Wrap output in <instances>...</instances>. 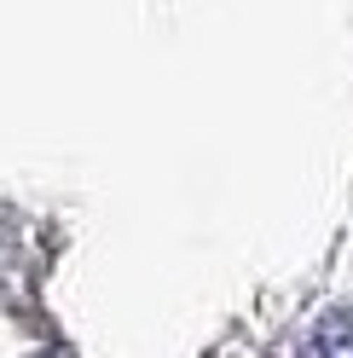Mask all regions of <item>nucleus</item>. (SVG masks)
<instances>
[{"label": "nucleus", "instance_id": "obj_1", "mask_svg": "<svg viewBox=\"0 0 353 358\" xmlns=\"http://www.w3.org/2000/svg\"><path fill=\"white\" fill-rule=\"evenodd\" d=\"M307 347H353V312H347V318H330L324 329H313Z\"/></svg>", "mask_w": 353, "mask_h": 358}]
</instances>
